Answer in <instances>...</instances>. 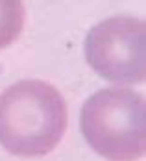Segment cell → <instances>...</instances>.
<instances>
[{
	"label": "cell",
	"instance_id": "obj_4",
	"mask_svg": "<svg viewBox=\"0 0 146 161\" xmlns=\"http://www.w3.org/2000/svg\"><path fill=\"white\" fill-rule=\"evenodd\" d=\"M22 0H0V50L13 45L24 26Z\"/></svg>",
	"mask_w": 146,
	"mask_h": 161
},
{
	"label": "cell",
	"instance_id": "obj_1",
	"mask_svg": "<svg viewBox=\"0 0 146 161\" xmlns=\"http://www.w3.org/2000/svg\"><path fill=\"white\" fill-rule=\"evenodd\" d=\"M67 130L61 93L41 80H22L0 95V145L9 154L41 158L52 152Z\"/></svg>",
	"mask_w": 146,
	"mask_h": 161
},
{
	"label": "cell",
	"instance_id": "obj_3",
	"mask_svg": "<svg viewBox=\"0 0 146 161\" xmlns=\"http://www.w3.org/2000/svg\"><path fill=\"white\" fill-rule=\"evenodd\" d=\"M85 58L104 80L118 85L144 83L146 26L135 17H111L85 37Z\"/></svg>",
	"mask_w": 146,
	"mask_h": 161
},
{
	"label": "cell",
	"instance_id": "obj_2",
	"mask_svg": "<svg viewBox=\"0 0 146 161\" xmlns=\"http://www.w3.org/2000/svg\"><path fill=\"white\" fill-rule=\"evenodd\" d=\"M80 128L89 146L109 161H135L146 150V102L124 89H100L85 100Z\"/></svg>",
	"mask_w": 146,
	"mask_h": 161
}]
</instances>
